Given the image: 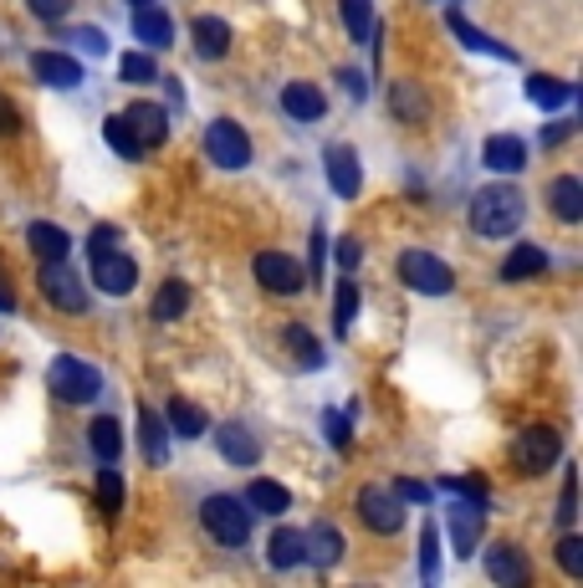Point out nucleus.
<instances>
[{"mask_svg":"<svg viewBox=\"0 0 583 588\" xmlns=\"http://www.w3.org/2000/svg\"><path fill=\"white\" fill-rule=\"evenodd\" d=\"M323 256H328V235H323V231H313V266H307L313 277H317V271H323Z\"/></svg>","mask_w":583,"mask_h":588,"instance_id":"864d4df0","label":"nucleus"},{"mask_svg":"<svg viewBox=\"0 0 583 588\" xmlns=\"http://www.w3.org/2000/svg\"><path fill=\"white\" fill-rule=\"evenodd\" d=\"M400 281L410 287V292H425V297L456 292V271H450L440 256H430V251H404L400 256Z\"/></svg>","mask_w":583,"mask_h":588,"instance_id":"20e7f679","label":"nucleus"},{"mask_svg":"<svg viewBox=\"0 0 583 588\" xmlns=\"http://www.w3.org/2000/svg\"><path fill=\"white\" fill-rule=\"evenodd\" d=\"M563 456V441H558V430L548 425H527L517 441H512V466L523 470V476H542L548 466H558Z\"/></svg>","mask_w":583,"mask_h":588,"instance_id":"423d86ee","label":"nucleus"},{"mask_svg":"<svg viewBox=\"0 0 583 588\" xmlns=\"http://www.w3.org/2000/svg\"><path fill=\"white\" fill-rule=\"evenodd\" d=\"M128 5H149V0H128Z\"/></svg>","mask_w":583,"mask_h":588,"instance_id":"4d7b16f0","label":"nucleus"},{"mask_svg":"<svg viewBox=\"0 0 583 588\" xmlns=\"http://www.w3.org/2000/svg\"><path fill=\"white\" fill-rule=\"evenodd\" d=\"M481 164H486L492 175H517V169L527 164L523 138H512V133H496V138H486V148H481Z\"/></svg>","mask_w":583,"mask_h":588,"instance_id":"a211bd4d","label":"nucleus"},{"mask_svg":"<svg viewBox=\"0 0 583 588\" xmlns=\"http://www.w3.org/2000/svg\"><path fill=\"white\" fill-rule=\"evenodd\" d=\"M548 271V251L542 246H517L502 262V281H527V277H542Z\"/></svg>","mask_w":583,"mask_h":588,"instance_id":"bb28decb","label":"nucleus"},{"mask_svg":"<svg viewBox=\"0 0 583 588\" xmlns=\"http://www.w3.org/2000/svg\"><path fill=\"white\" fill-rule=\"evenodd\" d=\"M527 98L542 108V113H553L573 98V82H558V77H527Z\"/></svg>","mask_w":583,"mask_h":588,"instance_id":"7c9ffc66","label":"nucleus"},{"mask_svg":"<svg viewBox=\"0 0 583 588\" xmlns=\"http://www.w3.org/2000/svg\"><path fill=\"white\" fill-rule=\"evenodd\" d=\"M26 241H31V251H36V262H57V256H67V231L61 225H52V221H36L26 231Z\"/></svg>","mask_w":583,"mask_h":588,"instance_id":"c85d7f7f","label":"nucleus"},{"mask_svg":"<svg viewBox=\"0 0 583 588\" xmlns=\"http://www.w3.org/2000/svg\"><path fill=\"white\" fill-rule=\"evenodd\" d=\"M251 271H256V281L277 297H292L307 287V266H302L298 256H287V251H256Z\"/></svg>","mask_w":583,"mask_h":588,"instance_id":"0eeeda50","label":"nucleus"},{"mask_svg":"<svg viewBox=\"0 0 583 588\" xmlns=\"http://www.w3.org/2000/svg\"><path fill=\"white\" fill-rule=\"evenodd\" d=\"M246 507H256V512H267V517H282L287 507H292V491H287L282 481H267V476H256V481L246 486Z\"/></svg>","mask_w":583,"mask_h":588,"instance_id":"b1692460","label":"nucleus"},{"mask_svg":"<svg viewBox=\"0 0 583 588\" xmlns=\"http://www.w3.org/2000/svg\"><path fill=\"white\" fill-rule=\"evenodd\" d=\"M88 435H92L98 461H103V466H119V456H123V425H119V420H113V414H98Z\"/></svg>","mask_w":583,"mask_h":588,"instance_id":"a878e982","label":"nucleus"},{"mask_svg":"<svg viewBox=\"0 0 583 588\" xmlns=\"http://www.w3.org/2000/svg\"><path fill=\"white\" fill-rule=\"evenodd\" d=\"M190 312V281H165L154 292V323H175Z\"/></svg>","mask_w":583,"mask_h":588,"instance_id":"c756f323","label":"nucleus"},{"mask_svg":"<svg viewBox=\"0 0 583 588\" xmlns=\"http://www.w3.org/2000/svg\"><path fill=\"white\" fill-rule=\"evenodd\" d=\"M523 215H527V206L512 185H486V190H477V200H471V231L486 235V241L512 235L523 225Z\"/></svg>","mask_w":583,"mask_h":588,"instance_id":"f257e3e1","label":"nucleus"},{"mask_svg":"<svg viewBox=\"0 0 583 588\" xmlns=\"http://www.w3.org/2000/svg\"><path fill=\"white\" fill-rule=\"evenodd\" d=\"M323 425H328V445H338V451H344L348 435H354V430H348V414L328 410V414H323Z\"/></svg>","mask_w":583,"mask_h":588,"instance_id":"a18cd8bd","label":"nucleus"},{"mask_svg":"<svg viewBox=\"0 0 583 588\" xmlns=\"http://www.w3.org/2000/svg\"><path fill=\"white\" fill-rule=\"evenodd\" d=\"M267 558H271V568H298L302 563V532L277 528L271 532V543H267Z\"/></svg>","mask_w":583,"mask_h":588,"instance_id":"473e14b6","label":"nucleus"},{"mask_svg":"<svg viewBox=\"0 0 583 588\" xmlns=\"http://www.w3.org/2000/svg\"><path fill=\"white\" fill-rule=\"evenodd\" d=\"M205 154L221 164V169H246V164H251V138H246L240 123L215 118V123L205 129Z\"/></svg>","mask_w":583,"mask_h":588,"instance_id":"1a4fd4ad","label":"nucleus"},{"mask_svg":"<svg viewBox=\"0 0 583 588\" xmlns=\"http://www.w3.org/2000/svg\"><path fill=\"white\" fill-rule=\"evenodd\" d=\"M26 5H31V15H36V21H61L72 0H26Z\"/></svg>","mask_w":583,"mask_h":588,"instance_id":"de8ad7c7","label":"nucleus"},{"mask_svg":"<svg viewBox=\"0 0 583 588\" xmlns=\"http://www.w3.org/2000/svg\"><path fill=\"white\" fill-rule=\"evenodd\" d=\"M446 491H456V497H466V501H477L481 512H486V507H492V497H486V481H477V476H446Z\"/></svg>","mask_w":583,"mask_h":588,"instance_id":"ea45409f","label":"nucleus"},{"mask_svg":"<svg viewBox=\"0 0 583 588\" xmlns=\"http://www.w3.org/2000/svg\"><path fill=\"white\" fill-rule=\"evenodd\" d=\"M215 451H221L231 466H240V470H251L256 456H261V451H256V435L246 425H221L215 430Z\"/></svg>","mask_w":583,"mask_h":588,"instance_id":"6ab92c4d","label":"nucleus"},{"mask_svg":"<svg viewBox=\"0 0 583 588\" xmlns=\"http://www.w3.org/2000/svg\"><path fill=\"white\" fill-rule=\"evenodd\" d=\"M354 318H359V287H354V281H338V292H333V328L348 333Z\"/></svg>","mask_w":583,"mask_h":588,"instance_id":"f704fd0d","label":"nucleus"},{"mask_svg":"<svg viewBox=\"0 0 583 588\" xmlns=\"http://www.w3.org/2000/svg\"><path fill=\"white\" fill-rule=\"evenodd\" d=\"M558 517H563V528H569L573 517H579V476H563V501H558Z\"/></svg>","mask_w":583,"mask_h":588,"instance_id":"c03bdc74","label":"nucleus"},{"mask_svg":"<svg viewBox=\"0 0 583 588\" xmlns=\"http://www.w3.org/2000/svg\"><path fill=\"white\" fill-rule=\"evenodd\" d=\"M119 77H123V82H154V77H159V67H154L149 52H128V57L119 62Z\"/></svg>","mask_w":583,"mask_h":588,"instance_id":"58836bf2","label":"nucleus"},{"mask_svg":"<svg viewBox=\"0 0 583 588\" xmlns=\"http://www.w3.org/2000/svg\"><path fill=\"white\" fill-rule=\"evenodd\" d=\"M138 425H144V456L154 461V466H165L169 461V425H165V414H154L149 404L138 410Z\"/></svg>","mask_w":583,"mask_h":588,"instance_id":"cd10ccee","label":"nucleus"},{"mask_svg":"<svg viewBox=\"0 0 583 588\" xmlns=\"http://www.w3.org/2000/svg\"><path fill=\"white\" fill-rule=\"evenodd\" d=\"M123 235H119V225H98V231L88 235V251H98V246H119Z\"/></svg>","mask_w":583,"mask_h":588,"instance_id":"8fccbe9b","label":"nucleus"},{"mask_svg":"<svg viewBox=\"0 0 583 588\" xmlns=\"http://www.w3.org/2000/svg\"><path fill=\"white\" fill-rule=\"evenodd\" d=\"M165 425L175 430V435H184V441H200L210 420H205V410H200V404H190V399H169Z\"/></svg>","mask_w":583,"mask_h":588,"instance_id":"393cba45","label":"nucleus"},{"mask_svg":"<svg viewBox=\"0 0 583 588\" xmlns=\"http://www.w3.org/2000/svg\"><path fill=\"white\" fill-rule=\"evenodd\" d=\"M359 517L369 532H384V537H394V532L404 528V501L389 491V486H359Z\"/></svg>","mask_w":583,"mask_h":588,"instance_id":"9d476101","label":"nucleus"},{"mask_svg":"<svg viewBox=\"0 0 583 588\" xmlns=\"http://www.w3.org/2000/svg\"><path fill=\"white\" fill-rule=\"evenodd\" d=\"M200 522H205V532L215 537L221 547H240L246 537H251V507L236 497H205V507H200Z\"/></svg>","mask_w":583,"mask_h":588,"instance_id":"f03ea898","label":"nucleus"},{"mask_svg":"<svg viewBox=\"0 0 583 588\" xmlns=\"http://www.w3.org/2000/svg\"><path fill=\"white\" fill-rule=\"evenodd\" d=\"M287 348H292V358H298L302 368H323V348H317V339L307 333V328H287Z\"/></svg>","mask_w":583,"mask_h":588,"instance_id":"c9c22d12","label":"nucleus"},{"mask_svg":"<svg viewBox=\"0 0 583 588\" xmlns=\"http://www.w3.org/2000/svg\"><path fill=\"white\" fill-rule=\"evenodd\" d=\"M333 262L344 266V271H354V266L363 262V246L354 241V235H338V246H333Z\"/></svg>","mask_w":583,"mask_h":588,"instance_id":"37998d69","label":"nucleus"},{"mask_svg":"<svg viewBox=\"0 0 583 588\" xmlns=\"http://www.w3.org/2000/svg\"><path fill=\"white\" fill-rule=\"evenodd\" d=\"M282 108H287V118H298V123H317V118L328 113V98H323V88H313V82H287Z\"/></svg>","mask_w":583,"mask_h":588,"instance_id":"f3484780","label":"nucleus"},{"mask_svg":"<svg viewBox=\"0 0 583 588\" xmlns=\"http://www.w3.org/2000/svg\"><path fill=\"white\" fill-rule=\"evenodd\" d=\"M21 129V118H15V108H11V98L0 92V133H15Z\"/></svg>","mask_w":583,"mask_h":588,"instance_id":"603ef678","label":"nucleus"},{"mask_svg":"<svg viewBox=\"0 0 583 588\" xmlns=\"http://www.w3.org/2000/svg\"><path fill=\"white\" fill-rule=\"evenodd\" d=\"M31 73L46 88H82V62L67 52H31Z\"/></svg>","mask_w":583,"mask_h":588,"instance_id":"9b49d317","label":"nucleus"},{"mask_svg":"<svg viewBox=\"0 0 583 588\" xmlns=\"http://www.w3.org/2000/svg\"><path fill=\"white\" fill-rule=\"evenodd\" d=\"M0 312H15V287L5 281V271H0Z\"/></svg>","mask_w":583,"mask_h":588,"instance_id":"6e6d98bb","label":"nucleus"},{"mask_svg":"<svg viewBox=\"0 0 583 588\" xmlns=\"http://www.w3.org/2000/svg\"><path fill=\"white\" fill-rule=\"evenodd\" d=\"M338 558H344V532L333 528V522H317V528L302 532V563H313V568H333Z\"/></svg>","mask_w":583,"mask_h":588,"instance_id":"4468645a","label":"nucleus"},{"mask_svg":"<svg viewBox=\"0 0 583 588\" xmlns=\"http://www.w3.org/2000/svg\"><path fill=\"white\" fill-rule=\"evenodd\" d=\"M134 36L144 46H169V42H175V21H169L154 0H149V5H134Z\"/></svg>","mask_w":583,"mask_h":588,"instance_id":"412c9836","label":"nucleus"},{"mask_svg":"<svg viewBox=\"0 0 583 588\" xmlns=\"http://www.w3.org/2000/svg\"><path fill=\"white\" fill-rule=\"evenodd\" d=\"M338 82H344V88L354 92V98H369V88H363V77L354 73V67H344V73H338Z\"/></svg>","mask_w":583,"mask_h":588,"instance_id":"5fc2aeb1","label":"nucleus"},{"mask_svg":"<svg viewBox=\"0 0 583 588\" xmlns=\"http://www.w3.org/2000/svg\"><path fill=\"white\" fill-rule=\"evenodd\" d=\"M558 563H563V574L569 578H583V537L579 532H569V537L558 543Z\"/></svg>","mask_w":583,"mask_h":588,"instance_id":"a19ab883","label":"nucleus"},{"mask_svg":"<svg viewBox=\"0 0 583 588\" xmlns=\"http://www.w3.org/2000/svg\"><path fill=\"white\" fill-rule=\"evenodd\" d=\"M103 133H108V144H113V154H123V159H144V144H138L134 129L123 123V113H119V118H108Z\"/></svg>","mask_w":583,"mask_h":588,"instance_id":"e433bc0d","label":"nucleus"},{"mask_svg":"<svg viewBox=\"0 0 583 588\" xmlns=\"http://www.w3.org/2000/svg\"><path fill=\"white\" fill-rule=\"evenodd\" d=\"M323 164H328V185H333V195H344V200H354V195L363 190L359 154H354L348 144H333L328 154H323Z\"/></svg>","mask_w":583,"mask_h":588,"instance_id":"f8f14e48","label":"nucleus"},{"mask_svg":"<svg viewBox=\"0 0 583 588\" xmlns=\"http://www.w3.org/2000/svg\"><path fill=\"white\" fill-rule=\"evenodd\" d=\"M553 215L563 225H579L583 221V179L579 175H563V179H553Z\"/></svg>","mask_w":583,"mask_h":588,"instance_id":"4be33fe9","label":"nucleus"},{"mask_svg":"<svg viewBox=\"0 0 583 588\" xmlns=\"http://www.w3.org/2000/svg\"><path fill=\"white\" fill-rule=\"evenodd\" d=\"M72 46H77V52H92V57H108V36H103V31H92V26H77L72 31Z\"/></svg>","mask_w":583,"mask_h":588,"instance_id":"79ce46f5","label":"nucleus"},{"mask_svg":"<svg viewBox=\"0 0 583 588\" xmlns=\"http://www.w3.org/2000/svg\"><path fill=\"white\" fill-rule=\"evenodd\" d=\"M419 574L435 578V528H425V537H419Z\"/></svg>","mask_w":583,"mask_h":588,"instance_id":"09e8293b","label":"nucleus"},{"mask_svg":"<svg viewBox=\"0 0 583 588\" xmlns=\"http://www.w3.org/2000/svg\"><path fill=\"white\" fill-rule=\"evenodd\" d=\"M46 384H52V395H57L61 404H92V395L103 389V374L92 364H82V358H52Z\"/></svg>","mask_w":583,"mask_h":588,"instance_id":"7ed1b4c3","label":"nucleus"},{"mask_svg":"<svg viewBox=\"0 0 583 588\" xmlns=\"http://www.w3.org/2000/svg\"><path fill=\"white\" fill-rule=\"evenodd\" d=\"M98 501H103V512L108 517H119L123 512V476L113 466L98 470Z\"/></svg>","mask_w":583,"mask_h":588,"instance_id":"4c0bfd02","label":"nucleus"},{"mask_svg":"<svg viewBox=\"0 0 583 588\" xmlns=\"http://www.w3.org/2000/svg\"><path fill=\"white\" fill-rule=\"evenodd\" d=\"M123 123L134 129V138L144 144V154H149V148H159L169 138V118H165V108H159V103H134L128 113H123Z\"/></svg>","mask_w":583,"mask_h":588,"instance_id":"2eb2a0df","label":"nucleus"},{"mask_svg":"<svg viewBox=\"0 0 583 588\" xmlns=\"http://www.w3.org/2000/svg\"><path fill=\"white\" fill-rule=\"evenodd\" d=\"M134 281H138V262L123 246L92 251V287H98V292L123 297V292H134Z\"/></svg>","mask_w":583,"mask_h":588,"instance_id":"6e6552de","label":"nucleus"},{"mask_svg":"<svg viewBox=\"0 0 583 588\" xmlns=\"http://www.w3.org/2000/svg\"><path fill=\"white\" fill-rule=\"evenodd\" d=\"M569 133H573V123H553V129H542V148L569 144Z\"/></svg>","mask_w":583,"mask_h":588,"instance_id":"3c124183","label":"nucleus"},{"mask_svg":"<svg viewBox=\"0 0 583 588\" xmlns=\"http://www.w3.org/2000/svg\"><path fill=\"white\" fill-rule=\"evenodd\" d=\"M486 574H492L502 588H527L532 584V563H527L512 543H496V547H486Z\"/></svg>","mask_w":583,"mask_h":588,"instance_id":"ddd939ff","label":"nucleus"},{"mask_svg":"<svg viewBox=\"0 0 583 588\" xmlns=\"http://www.w3.org/2000/svg\"><path fill=\"white\" fill-rule=\"evenodd\" d=\"M36 287H42V297L46 302H52V308L57 312H88V287H82V281H77V271L67 262H42V271H36Z\"/></svg>","mask_w":583,"mask_h":588,"instance_id":"39448f33","label":"nucleus"},{"mask_svg":"<svg viewBox=\"0 0 583 588\" xmlns=\"http://www.w3.org/2000/svg\"><path fill=\"white\" fill-rule=\"evenodd\" d=\"M389 108H394V118H404V123H419V118H425V92H419L415 82H394V88H389Z\"/></svg>","mask_w":583,"mask_h":588,"instance_id":"72a5a7b5","label":"nucleus"},{"mask_svg":"<svg viewBox=\"0 0 583 588\" xmlns=\"http://www.w3.org/2000/svg\"><path fill=\"white\" fill-rule=\"evenodd\" d=\"M450 543H456V553H461V558H471V553H477V543H481V507L477 501H456V507H450Z\"/></svg>","mask_w":583,"mask_h":588,"instance_id":"dca6fc26","label":"nucleus"},{"mask_svg":"<svg viewBox=\"0 0 583 588\" xmlns=\"http://www.w3.org/2000/svg\"><path fill=\"white\" fill-rule=\"evenodd\" d=\"M338 15L354 42H374V5L369 0H338Z\"/></svg>","mask_w":583,"mask_h":588,"instance_id":"2f4dec72","label":"nucleus"},{"mask_svg":"<svg viewBox=\"0 0 583 588\" xmlns=\"http://www.w3.org/2000/svg\"><path fill=\"white\" fill-rule=\"evenodd\" d=\"M446 26L456 31V36H461V46H471V52H481V57H496V62H517V52H512L507 42H492V36H486V31H477V26H471V21H466L461 11H450V15H446Z\"/></svg>","mask_w":583,"mask_h":588,"instance_id":"aec40b11","label":"nucleus"},{"mask_svg":"<svg viewBox=\"0 0 583 588\" xmlns=\"http://www.w3.org/2000/svg\"><path fill=\"white\" fill-rule=\"evenodd\" d=\"M394 497H400V501H419V507H425V501H430V486L415 481V476H404V481H394Z\"/></svg>","mask_w":583,"mask_h":588,"instance_id":"49530a36","label":"nucleus"},{"mask_svg":"<svg viewBox=\"0 0 583 588\" xmlns=\"http://www.w3.org/2000/svg\"><path fill=\"white\" fill-rule=\"evenodd\" d=\"M194 52L200 57H225L231 52V26L221 15H194Z\"/></svg>","mask_w":583,"mask_h":588,"instance_id":"5701e85b","label":"nucleus"}]
</instances>
